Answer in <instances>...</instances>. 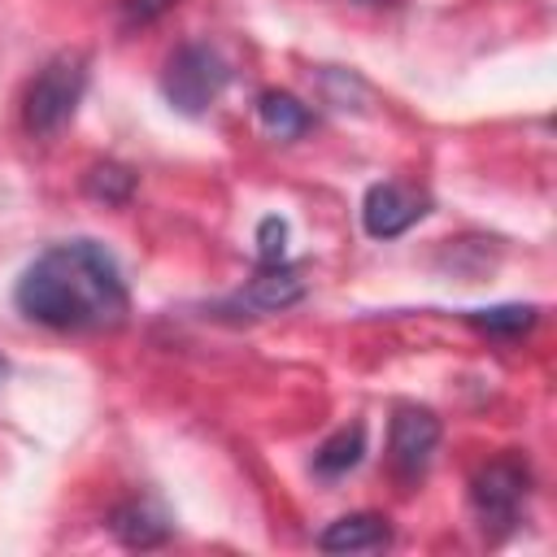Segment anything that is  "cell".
<instances>
[{"label":"cell","mask_w":557,"mask_h":557,"mask_svg":"<svg viewBox=\"0 0 557 557\" xmlns=\"http://www.w3.org/2000/svg\"><path fill=\"white\" fill-rule=\"evenodd\" d=\"M387 544H392V527L379 513H344L318 535L322 553H374Z\"/></svg>","instance_id":"52a82bcc"},{"label":"cell","mask_w":557,"mask_h":557,"mask_svg":"<svg viewBox=\"0 0 557 557\" xmlns=\"http://www.w3.org/2000/svg\"><path fill=\"white\" fill-rule=\"evenodd\" d=\"M522 500H527V470L509 457L483 466L470 483V505H474L483 531H509L522 513Z\"/></svg>","instance_id":"277c9868"},{"label":"cell","mask_w":557,"mask_h":557,"mask_svg":"<svg viewBox=\"0 0 557 557\" xmlns=\"http://www.w3.org/2000/svg\"><path fill=\"white\" fill-rule=\"evenodd\" d=\"M440 448V418L431 409H418V405H405L392 413V426H387V453H392V466L400 479H418L431 457Z\"/></svg>","instance_id":"5b68a950"},{"label":"cell","mask_w":557,"mask_h":557,"mask_svg":"<svg viewBox=\"0 0 557 557\" xmlns=\"http://www.w3.org/2000/svg\"><path fill=\"white\" fill-rule=\"evenodd\" d=\"M226 83H231V65L209 44H183V48H174L170 61H165V70H161V96L178 113H187V117L205 113L226 91Z\"/></svg>","instance_id":"3957f363"},{"label":"cell","mask_w":557,"mask_h":557,"mask_svg":"<svg viewBox=\"0 0 557 557\" xmlns=\"http://www.w3.org/2000/svg\"><path fill=\"white\" fill-rule=\"evenodd\" d=\"M83 91H87V52H57L35 74V83L26 91V109H22L26 131L30 135H57L74 117Z\"/></svg>","instance_id":"7a4b0ae2"},{"label":"cell","mask_w":557,"mask_h":557,"mask_svg":"<svg viewBox=\"0 0 557 557\" xmlns=\"http://www.w3.org/2000/svg\"><path fill=\"white\" fill-rule=\"evenodd\" d=\"M257 252L265 265H278L283 252H287V222L283 218H261L257 226Z\"/></svg>","instance_id":"5bb4252c"},{"label":"cell","mask_w":557,"mask_h":557,"mask_svg":"<svg viewBox=\"0 0 557 557\" xmlns=\"http://www.w3.org/2000/svg\"><path fill=\"white\" fill-rule=\"evenodd\" d=\"M174 0H126V22H157Z\"/></svg>","instance_id":"9a60e30c"},{"label":"cell","mask_w":557,"mask_h":557,"mask_svg":"<svg viewBox=\"0 0 557 557\" xmlns=\"http://www.w3.org/2000/svg\"><path fill=\"white\" fill-rule=\"evenodd\" d=\"M0 374H4V361H0Z\"/></svg>","instance_id":"2e32d148"},{"label":"cell","mask_w":557,"mask_h":557,"mask_svg":"<svg viewBox=\"0 0 557 557\" xmlns=\"http://www.w3.org/2000/svg\"><path fill=\"white\" fill-rule=\"evenodd\" d=\"M13 305L48 331H109L122 326L131 296L117 261L96 239H65L22 270Z\"/></svg>","instance_id":"6da1fadb"},{"label":"cell","mask_w":557,"mask_h":557,"mask_svg":"<svg viewBox=\"0 0 557 557\" xmlns=\"http://www.w3.org/2000/svg\"><path fill=\"white\" fill-rule=\"evenodd\" d=\"M426 213H431V200L422 191L405 187V183H392V178L387 183H374L366 191V200H361V226L374 239H396L413 222H422Z\"/></svg>","instance_id":"8992f818"},{"label":"cell","mask_w":557,"mask_h":557,"mask_svg":"<svg viewBox=\"0 0 557 557\" xmlns=\"http://www.w3.org/2000/svg\"><path fill=\"white\" fill-rule=\"evenodd\" d=\"M300 292H305L300 274L278 261V265H265V270L248 283V292H239V305H248V309H257V313H278V309L296 305Z\"/></svg>","instance_id":"ba28073f"},{"label":"cell","mask_w":557,"mask_h":557,"mask_svg":"<svg viewBox=\"0 0 557 557\" xmlns=\"http://www.w3.org/2000/svg\"><path fill=\"white\" fill-rule=\"evenodd\" d=\"M466 322L479 326L483 335H522V331L535 322V305H492V309H470Z\"/></svg>","instance_id":"7c38bea8"},{"label":"cell","mask_w":557,"mask_h":557,"mask_svg":"<svg viewBox=\"0 0 557 557\" xmlns=\"http://www.w3.org/2000/svg\"><path fill=\"white\" fill-rule=\"evenodd\" d=\"M361 457H366V426H361V422L339 426L335 435H326V440L318 444V453H313V474L339 479V474H348Z\"/></svg>","instance_id":"9c48e42d"},{"label":"cell","mask_w":557,"mask_h":557,"mask_svg":"<svg viewBox=\"0 0 557 557\" xmlns=\"http://www.w3.org/2000/svg\"><path fill=\"white\" fill-rule=\"evenodd\" d=\"M131 191H135V174H131L126 165H113V161L91 165V174H87V196H96L100 205H126Z\"/></svg>","instance_id":"4fadbf2b"},{"label":"cell","mask_w":557,"mask_h":557,"mask_svg":"<svg viewBox=\"0 0 557 557\" xmlns=\"http://www.w3.org/2000/svg\"><path fill=\"white\" fill-rule=\"evenodd\" d=\"M109 527H113V535H117L122 544H131V548H152V544H161V540L170 535V522H165L152 505H144V500L117 505Z\"/></svg>","instance_id":"30bf717a"},{"label":"cell","mask_w":557,"mask_h":557,"mask_svg":"<svg viewBox=\"0 0 557 557\" xmlns=\"http://www.w3.org/2000/svg\"><path fill=\"white\" fill-rule=\"evenodd\" d=\"M257 117H261L265 135H274V139H296L309 131V109L292 91H265L257 100Z\"/></svg>","instance_id":"8fae6325"}]
</instances>
